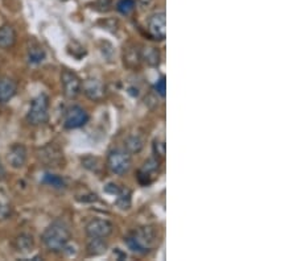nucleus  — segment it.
Listing matches in <instances>:
<instances>
[{
    "label": "nucleus",
    "instance_id": "obj_1",
    "mask_svg": "<svg viewBox=\"0 0 297 261\" xmlns=\"http://www.w3.org/2000/svg\"><path fill=\"white\" fill-rule=\"evenodd\" d=\"M161 241L159 228L156 226H144L135 229L124 237V243L132 252L146 255L157 247Z\"/></svg>",
    "mask_w": 297,
    "mask_h": 261
},
{
    "label": "nucleus",
    "instance_id": "obj_2",
    "mask_svg": "<svg viewBox=\"0 0 297 261\" xmlns=\"http://www.w3.org/2000/svg\"><path fill=\"white\" fill-rule=\"evenodd\" d=\"M72 235H70L69 227L65 222L54 221L52 225H49L41 235V240L44 245L54 253L65 252V248L70 243Z\"/></svg>",
    "mask_w": 297,
    "mask_h": 261
},
{
    "label": "nucleus",
    "instance_id": "obj_3",
    "mask_svg": "<svg viewBox=\"0 0 297 261\" xmlns=\"http://www.w3.org/2000/svg\"><path fill=\"white\" fill-rule=\"evenodd\" d=\"M49 119V97L46 94L37 95L33 99L27 114V122L31 126H42Z\"/></svg>",
    "mask_w": 297,
    "mask_h": 261
},
{
    "label": "nucleus",
    "instance_id": "obj_4",
    "mask_svg": "<svg viewBox=\"0 0 297 261\" xmlns=\"http://www.w3.org/2000/svg\"><path fill=\"white\" fill-rule=\"evenodd\" d=\"M106 165L114 174L123 176V174L130 171L131 165H132L131 153L127 152L126 149H120V148L112 149L107 155Z\"/></svg>",
    "mask_w": 297,
    "mask_h": 261
},
{
    "label": "nucleus",
    "instance_id": "obj_5",
    "mask_svg": "<svg viewBox=\"0 0 297 261\" xmlns=\"http://www.w3.org/2000/svg\"><path fill=\"white\" fill-rule=\"evenodd\" d=\"M87 122H89V114L81 106H77V104L69 106L64 112L62 124L66 130H78L86 126Z\"/></svg>",
    "mask_w": 297,
    "mask_h": 261
},
{
    "label": "nucleus",
    "instance_id": "obj_6",
    "mask_svg": "<svg viewBox=\"0 0 297 261\" xmlns=\"http://www.w3.org/2000/svg\"><path fill=\"white\" fill-rule=\"evenodd\" d=\"M38 159L45 166L49 167H61L64 166V153L61 148L56 144L50 143L38 149Z\"/></svg>",
    "mask_w": 297,
    "mask_h": 261
},
{
    "label": "nucleus",
    "instance_id": "obj_7",
    "mask_svg": "<svg viewBox=\"0 0 297 261\" xmlns=\"http://www.w3.org/2000/svg\"><path fill=\"white\" fill-rule=\"evenodd\" d=\"M62 90L66 98L74 99L82 93V81L77 74L65 69L61 73Z\"/></svg>",
    "mask_w": 297,
    "mask_h": 261
},
{
    "label": "nucleus",
    "instance_id": "obj_8",
    "mask_svg": "<svg viewBox=\"0 0 297 261\" xmlns=\"http://www.w3.org/2000/svg\"><path fill=\"white\" fill-rule=\"evenodd\" d=\"M160 171V160L157 157L148 159L143 166L138 170V181L143 186L151 185L153 181L159 177Z\"/></svg>",
    "mask_w": 297,
    "mask_h": 261
},
{
    "label": "nucleus",
    "instance_id": "obj_9",
    "mask_svg": "<svg viewBox=\"0 0 297 261\" xmlns=\"http://www.w3.org/2000/svg\"><path fill=\"white\" fill-rule=\"evenodd\" d=\"M114 225L107 219H93L85 227V232L89 237H102L106 239L114 232Z\"/></svg>",
    "mask_w": 297,
    "mask_h": 261
},
{
    "label": "nucleus",
    "instance_id": "obj_10",
    "mask_svg": "<svg viewBox=\"0 0 297 261\" xmlns=\"http://www.w3.org/2000/svg\"><path fill=\"white\" fill-rule=\"evenodd\" d=\"M82 91L93 102H101L106 95V87L97 78H87L82 82Z\"/></svg>",
    "mask_w": 297,
    "mask_h": 261
},
{
    "label": "nucleus",
    "instance_id": "obj_11",
    "mask_svg": "<svg viewBox=\"0 0 297 261\" xmlns=\"http://www.w3.org/2000/svg\"><path fill=\"white\" fill-rule=\"evenodd\" d=\"M148 32L155 40L163 41L167 36V27H165V13H153L148 20Z\"/></svg>",
    "mask_w": 297,
    "mask_h": 261
},
{
    "label": "nucleus",
    "instance_id": "obj_12",
    "mask_svg": "<svg viewBox=\"0 0 297 261\" xmlns=\"http://www.w3.org/2000/svg\"><path fill=\"white\" fill-rule=\"evenodd\" d=\"M27 148L23 144H13L12 147L9 148L8 155H7V161H8L9 166L13 169H20L27 163Z\"/></svg>",
    "mask_w": 297,
    "mask_h": 261
},
{
    "label": "nucleus",
    "instance_id": "obj_13",
    "mask_svg": "<svg viewBox=\"0 0 297 261\" xmlns=\"http://www.w3.org/2000/svg\"><path fill=\"white\" fill-rule=\"evenodd\" d=\"M16 82L7 77H0V104L8 103L16 95Z\"/></svg>",
    "mask_w": 297,
    "mask_h": 261
},
{
    "label": "nucleus",
    "instance_id": "obj_14",
    "mask_svg": "<svg viewBox=\"0 0 297 261\" xmlns=\"http://www.w3.org/2000/svg\"><path fill=\"white\" fill-rule=\"evenodd\" d=\"M140 58L151 67H159L161 62V53L156 46L146 45L140 49Z\"/></svg>",
    "mask_w": 297,
    "mask_h": 261
},
{
    "label": "nucleus",
    "instance_id": "obj_15",
    "mask_svg": "<svg viewBox=\"0 0 297 261\" xmlns=\"http://www.w3.org/2000/svg\"><path fill=\"white\" fill-rule=\"evenodd\" d=\"M16 31L13 27L5 24L0 27V49H9L16 42Z\"/></svg>",
    "mask_w": 297,
    "mask_h": 261
},
{
    "label": "nucleus",
    "instance_id": "obj_16",
    "mask_svg": "<svg viewBox=\"0 0 297 261\" xmlns=\"http://www.w3.org/2000/svg\"><path fill=\"white\" fill-rule=\"evenodd\" d=\"M13 247H15L17 252L23 253V255L32 252L33 248H35L33 236L29 235V233H20V235H17L15 237V241H13Z\"/></svg>",
    "mask_w": 297,
    "mask_h": 261
},
{
    "label": "nucleus",
    "instance_id": "obj_17",
    "mask_svg": "<svg viewBox=\"0 0 297 261\" xmlns=\"http://www.w3.org/2000/svg\"><path fill=\"white\" fill-rule=\"evenodd\" d=\"M146 140L142 133H131L127 136L124 145H126V151L130 153H140L144 148Z\"/></svg>",
    "mask_w": 297,
    "mask_h": 261
},
{
    "label": "nucleus",
    "instance_id": "obj_18",
    "mask_svg": "<svg viewBox=\"0 0 297 261\" xmlns=\"http://www.w3.org/2000/svg\"><path fill=\"white\" fill-rule=\"evenodd\" d=\"M109 248L107 241L102 237H89L87 241V252L90 256H101Z\"/></svg>",
    "mask_w": 297,
    "mask_h": 261
},
{
    "label": "nucleus",
    "instance_id": "obj_19",
    "mask_svg": "<svg viewBox=\"0 0 297 261\" xmlns=\"http://www.w3.org/2000/svg\"><path fill=\"white\" fill-rule=\"evenodd\" d=\"M45 57H46V53H45L44 48L37 44V42H32L28 48V61L29 64H33V65H38L41 62L44 61Z\"/></svg>",
    "mask_w": 297,
    "mask_h": 261
},
{
    "label": "nucleus",
    "instance_id": "obj_20",
    "mask_svg": "<svg viewBox=\"0 0 297 261\" xmlns=\"http://www.w3.org/2000/svg\"><path fill=\"white\" fill-rule=\"evenodd\" d=\"M81 163L85 169L93 171V173H97V174H99L103 170L102 160L99 159V157H95V156L87 155L85 157H82Z\"/></svg>",
    "mask_w": 297,
    "mask_h": 261
},
{
    "label": "nucleus",
    "instance_id": "obj_21",
    "mask_svg": "<svg viewBox=\"0 0 297 261\" xmlns=\"http://www.w3.org/2000/svg\"><path fill=\"white\" fill-rule=\"evenodd\" d=\"M140 61H142L140 49H136L135 46H131V48H127L124 50V65H127L128 67H138Z\"/></svg>",
    "mask_w": 297,
    "mask_h": 261
},
{
    "label": "nucleus",
    "instance_id": "obj_22",
    "mask_svg": "<svg viewBox=\"0 0 297 261\" xmlns=\"http://www.w3.org/2000/svg\"><path fill=\"white\" fill-rule=\"evenodd\" d=\"M41 184L48 185V186H52V188L58 189V190L66 188L65 180L61 176H57V174H53V173H45L42 180H41Z\"/></svg>",
    "mask_w": 297,
    "mask_h": 261
},
{
    "label": "nucleus",
    "instance_id": "obj_23",
    "mask_svg": "<svg viewBox=\"0 0 297 261\" xmlns=\"http://www.w3.org/2000/svg\"><path fill=\"white\" fill-rule=\"evenodd\" d=\"M115 204L120 210H128L131 207V192L128 189H122L120 190V193L116 196Z\"/></svg>",
    "mask_w": 297,
    "mask_h": 261
},
{
    "label": "nucleus",
    "instance_id": "obj_24",
    "mask_svg": "<svg viewBox=\"0 0 297 261\" xmlns=\"http://www.w3.org/2000/svg\"><path fill=\"white\" fill-rule=\"evenodd\" d=\"M135 5H136L135 0H119L116 3V11L127 16V15H130L134 11Z\"/></svg>",
    "mask_w": 297,
    "mask_h": 261
},
{
    "label": "nucleus",
    "instance_id": "obj_25",
    "mask_svg": "<svg viewBox=\"0 0 297 261\" xmlns=\"http://www.w3.org/2000/svg\"><path fill=\"white\" fill-rule=\"evenodd\" d=\"M152 149H153V155L159 160L165 157V152H167V145L163 139H156L152 144Z\"/></svg>",
    "mask_w": 297,
    "mask_h": 261
},
{
    "label": "nucleus",
    "instance_id": "obj_26",
    "mask_svg": "<svg viewBox=\"0 0 297 261\" xmlns=\"http://www.w3.org/2000/svg\"><path fill=\"white\" fill-rule=\"evenodd\" d=\"M155 91L161 98H165V94H167V93H165V91H167V81H165V77H164V75H161V78L155 83Z\"/></svg>",
    "mask_w": 297,
    "mask_h": 261
},
{
    "label": "nucleus",
    "instance_id": "obj_27",
    "mask_svg": "<svg viewBox=\"0 0 297 261\" xmlns=\"http://www.w3.org/2000/svg\"><path fill=\"white\" fill-rule=\"evenodd\" d=\"M111 7V0H97L95 1V8L101 12L109 11Z\"/></svg>",
    "mask_w": 297,
    "mask_h": 261
},
{
    "label": "nucleus",
    "instance_id": "obj_28",
    "mask_svg": "<svg viewBox=\"0 0 297 261\" xmlns=\"http://www.w3.org/2000/svg\"><path fill=\"white\" fill-rule=\"evenodd\" d=\"M11 215V207L8 204H4L0 202V221H4Z\"/></svg>",
    "mask_w": 297,
    "mask_h": 261
},
{
    "label": "nucleus",
    "instance_id": "obj_29",
    "mask_svg": "<svg viewBox=\"0 0 297 261\" xmlns=\"http://www.w3.org/2000/svg\"><path fill=\"white\" fill-rule=\"evenodd\" d=\"M120 190H122V189L119 188L116 184H109L106 188H105V192H106L107 194H111V196H118L119 193H120Z\"/></svg>",
    "mask_w": 297,
    "mask_h": 261
},
{
    "label": "nucleus",
    "instance_id": "obj_30",
    "mask_svg": "<svg viewBox=\"0 0 297 261\" xmlns=\"http://www.w3.org/2000/svg\"><path fill=\"white\" fill-rule=\"evenodd\" d=\"M139 1H140V4H142L143 7H147V5L151 4L152 0H139Z\"/></svg>",
    "mask_w": 297,
    "mask_h": 261
}]
</instances>
